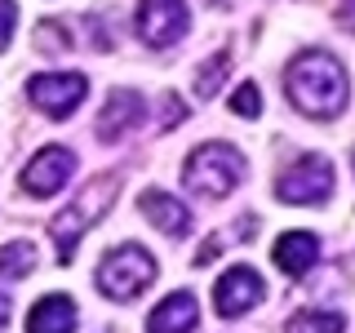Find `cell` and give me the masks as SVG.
Segmentation results:
<instances>
[{
  "instance_id": "277c9868",
  "label": "cell",
  "mask_w": 355,
  "mask_h": 333,
  "mask_svg": "<svg viewBox=\"0 0 355 333\" xmlns=\"http://www.w3.org/2000/svg\"><path fill=\"white\" fill-rule=\"evenodd\" d=\"M94 280L103 289V298H111V302H133L142 289H151L155 258L142 249V244H116V249L103 258Z\"/></svg>"
},
{
  "instance_id": "ba28073f",
  "label": "cell",
  "mask_w": 355,
  "mask_h": 333,
  "mask_svg": "<svg viewBox=\"0 0 355 333\" xmlns=\"http://www.w3.org/2000/svg\"><path fill=\"white\" fill-rule=\"evenodd\" d=\"M76 169V155L67 151V147H44L36 151L27 160V169H22V191L27 196H36V200H49V196H58L62 187H67V178H71Z\"/></svg>"
},
{
  "instance_id": "8992f818",
  "label": "cell",
  "mask_w": 355,
  "mask_h": 333,
  "mask_svg": "<svg viewBox=\"0 0 355 333\" xmlns=\"http://www.w3.org/2000/svg\"><path fill=\"white\" fill-rule=\"evenodd\" d=\"M85 94H89V80L80 71H49V76H31L27 80L31 107H36L40 116H49V120H67L85 103Z\"/></svg>"
},
{
  "instance_id": "7c38bea8",
  "label": "cell",
  "mask_w": 355,
  "mask_h": 333,
  "mask_svg": "<svg viewBox=\"0 0 355 333\" xmlns=\"http://www.w3.org/2000/svg\"><path fill=\"white\" fill-rule=\"evenodd\" d=\"M271 258L275 266H280L284 275H306L311 266L320 262V240L311 236V231H284L280 240H275V249H271Z\"/></svg>"
},
{
  "instance_id": "44dd1931",
  "label": "cell",
  "mask_w": 355,
  "mask_h": 333,
  "mask_svg": "<svg viewBox=\"0 0 355 333\" xmlns=\"http://www.w3.org/2000/svg\"><path fill=\"white\" fill-rule=\"evenodd\" d=\"M160 129H173V125H182V120H187V103H182V98H178V94H164V103H160Z\"/></svg>"
},
{
  "instance_id": "cb8c5ba5",
  "label": "cell",
  "mask_w": 355,
  "mask_h": 333,
  "mask_svg": "<svg viewBox=\"0 0 355 333\" xmlns=\"http://www.w3.org/2000/svg\"><path fill=\"white\" fill-rule=\"evenodd\" d=\"M5 320H9V298L0 293V329H5Z\"/></svg>"
},
{
  "instance_id": "484cf974",
  "label": "cell",
  "mask_w": 355,
  "mask_h": 333,
  "mask_svg": "<svg viewBox=\"0 0 355 333\" xmlns=\"http://www.w3.org/2000/svg\"><path fill=\"white\" fill-rule=\"evenodd\" d=\"M351 169H355V151H351Z\"/></svg>"
},
{
  "instance_id": "9c48e42d",
  "label": "cell",
  "mask_w": 355,
  "mask_h": 333,
  "mask_svg": "<svg viewBox=\"0 0 355 333\" xmlns=\"http://www.w3.org/2000/svg\"><path fill=\"white\" fill-rule=\"evenodd\" d=\"M147 116V98L138 89H111L103 111H98V138L103 142H120L125 133H133Z\"/></svg>"
},
{
  "instance_id": "ffe728a7",
  "label": "cell",
  "mask_w": 355,
  "mask_h": 333,
  "mask_svg": "<svg viewBox=\"0 0 355 333\" xmlns=\"http://www.w3.org/2000/svg\"><path fill=\"white\" fill-rule=\"evenodd\" d=\"M14 31H18V5H14V0H0V53L9 49Z\"/></svg>"
},
{
  "instance_id": "d4e9b609",
  "label": "cell",
  "mask_w": 355,
  "mask_h": 333,
  "mask_svg": "<svg viewBox=\"0 0 355 333\" xmlns=\"http://www.w3.org/2000/svg\"><path fill=\"white\" fill-rule=\"evenodd\" d=\"M209 5H214V0H209ZM218 5H222V9H227V5H231V0H218Z\"/></svg>"
},
{
  "instance_id": "4fadbf2b",
  "label": "cell",
  "mask_w": 355,
  "mask_h": 333,
  "mask_svg": "<svg viewBox=\"0 0 355 333\" xmlns=\"http://www.w3.org/2000/svg\"><path fill=\"white\" fill-rule=\"evenodd\" d=\"M200 320V307L191 293H169L160 307L147 316V333H191Z\"/></svg>"
},
{
  "instance_id": "9a60e30c",
  "label": "cell",
  "mask_w": 355,
  "mask_h": 333,
  "mask_svg": "<svg viewBox=\"0 0 355 333\" xmlns=\"http://www.w3.org/2000/svg\"><path fill=\"white\" fill-rule=\"evenodd\" d=\"M36 271V244L31 240H14V244H0V275L5 280H22V275Z\"/></svg>"
},
{
  "instance_id": "52a82bcc",
  "label": "cell",
  "mask_w": 355,
  "mask_h": 333,
  "mask_svg": "<svg viewBox=\"0 0 355 333\" xmlns=\"http://www.w3.org/2000/svg\"><path fill=\"white\" fill-rule=\"evenodd\" d=\"M133 27H138V40L147 44V49H169V44H178L187 36L191 14H187L182 0H138Z\"/></svg>"
},
{
  "instance_id": "8fae6325",
  "label": "cell",
  "mask_w": 355,
  "mask_h": 333,
  "mask_svg": "<svg viewBox=\"0 0 355 333\" xmlns=\"http://www.w3.org/2000/svg\"><path fill=\"white\" fill-rule=\"evenodd\" d=\"M138 209H142V218H147L155 231H164V236H187V231H191V209H187L178 196H169V191H155V187L142 191Z\"/></svg>"
},
{
  "instance_id": "7a4b0ae2",
  "label": "cell",
  "mask_w": 355,
  "mask_h": 333,
  "mask_svg": "<svg viewBox=\"0 0 355 333\" xmlns=\"http://www.w3.org/2000/svg\"><path fill=\"white\" fill-rule=\"evenodd\" d=\"M116 187H120V173H103V178H94V182H89L85 191L76 196L71 205H67L62 214L49 222V236H53V249H58V262H62V266H71L80 236H85L89 227H94L98 218H107V209L116 205Z\"/></svg>"
},
{
  "instance_id": "d6986e66",
  "label": "cell",
  "mask_w": 355,
  "mask_h": 333,
  "mask_svg": "<svg viewBox=\"0 0 355 333\" xmlns=\"http://www.w3.org/2000/svg\"><path fill=\"white\" fill-rule=\"evenodd\" d=\"M231 111L244 120H258L262 116V94H258V85H240L236 94H231Z\"/></svg>"
},
{
  "instance_id": "603a6c76",
  "label": "cell",
  "mask_w": 355,
  "mask_h": 333,
  "mask_svg": "<svg viewBox=\"0 0 355 333\" xmlns=\"http://www.w3.org/2000/svg\"><path fill=\"white\" fill-rule=\"evenodd\" d=\"M338 27L355 31V0H342V5H338Z\"/></svg>"
},
{
  "instance_id": "30bf717a",
  "label": "cell",
  "mask_w": 355,
  "mask_h": 333,
  "mask_svg": "<svg viewBox=\"0 0 355 333\" xmlns=\"http://www.w3.org/2000/svg\"><path fill=\"white\" fill-rule=\"evenodd\" d=\"M262 293H266V284L253 266H231L214 289V307H218V316L231 320V316H244L249 307H258Z\"/></svg>"
},
{
  "instance_id": "5b68a950",
  "label": "cell",
  "mask_w": 355,
  "mask_h": 333,
  "mask_svg": "<svg viewBox=\"0 0 355 333\" xmlns=\"http://www.w3.org/2000/svg\"><path fill=\"white\" fill-rule=\"evenodd\" d=\"M333 191V164L329 155H297L275 178V196L284 205H324Z\"/></svg>"
},
{
  "instance_id": "6da1fadb",
  "label": "cell",
  "mask_w": 355,
  "mask_h": 333,
  "mask_svg": "<svg viewBox=\"0 0 355 333\" xmlns=\"http://www.w3.org/2000/svg\"><path fill=\"white\" fill-rule=\"evenodd\" d=\"M284 94L311 120H338L351 103L347 67L333 58L329 49H302L284 67Z\"/></svg>"
},
{
  "instance_id": "e0dca14e",
  "label": "cell",
  "mask_w": 355,
  "mask_h": 333,
  "mask_svg": "<svg viewBox=\"0 0 355 333\" xmlns=\"http://www.w3.org/2000/svg\"><path fill=\"white\" fill-rule=\"evenodd\" d=\"M227 71H231V53L227 49H218V58H209V62H200V71H196V98H214L222 80H227Z\"/></svg>"
},
{
  "instance_id": "5bb4252c",
  "label": "cell",
  "mask_w": 355,
  "mask_h": 333,
  "mask_svg": "<svg viewBox=\"0 0 355 333\" xmlns=\"http://www.w3.org/2000/svg\"><path fill=\"white\" fill-rule=\"evenodd\" d=\"M76 329V302L67 293H44L27 316V333H71Z\"/></svg>"
},
{
  "instance_id": "7402d4cb",
  "label": "cell",
  "mask_w": 355,
  "mask_h": 333,
  "mask_svg": "<svg viewBox=\"0 0 355 333\" xmlns=\"http://www.w3.org/2000/svg\"><path fill=\"white\" fill-rule=\"evenodd\" d=\"M218 253H222V240H205V244L196 249V266H209V262L218 258Z\"/></svg>"
},
{
  "instance_id": "3957f363",
  "label": "cell",
  "mask_w": 355,
  "mask_h": 333,
  "mask_svg": "<svg viewBox=\"0 0 355 333\" xmlns=\"http://www.w3.org/2000/svg\"><path fill=\"white\" fill-rule=\"evenodd\" d=\"M244 173H249V160H244L240 147H231V142H200V147L187 155V164H182L187 191L214 196V200L236 191V187L244 182Z\"/></svg>"
},
{
  "instance_id": "ac0fdd59",
  "label": "cell",
  "mask_w": 355,
  "mask_h": 333,
  "mask_svg": "<svg viewBox=\"0 0 355 333\" xmlns=\"http://www.w3.org/2000/svg\"><path fill=\"white\" fill-rule=\"evenodd\" d=\"M36 49H40V53H53V58H58V53L71 49V36H67L58 22H40V27H36Z\"/></svg>"
},
{
  "instance_id": "2e32d148",
  "label": "cell",
  "mask_w": 355,
  "mask_h": 333,
  "mask_svg": "<svg viewBox=\"0 0 355 333\" xmlns=\"http://www.w3.org/2000/svg\"><path fill=\"white\" fill-rule=\"evenodd\" d=\"M284 333H347V320L338 311H297Z\"/></svg>"
}]
</instances>
